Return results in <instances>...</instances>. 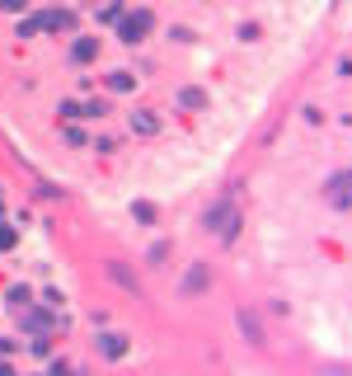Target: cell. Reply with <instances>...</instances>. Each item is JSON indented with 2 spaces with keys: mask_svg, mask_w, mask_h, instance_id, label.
I'll return each instance as SVG.
<instances>
[{
  "mask_svg": "<svg viewBox=\"0 0 352 376\" xmlns=\"http://www.w3.org/2000/svg\"><path fill=\"white\" fill-rule=\"evenodd\" d=\"M329 202H333V207H352V193H348V174H333V179H329Z\"/></svg>",
  "mask_w": 352,
  "mask_h": 376,
  "instance_id": "8992f818",
  "label": "cell"
},
{
  "mask_svg": "<svg viewBox=\"0 0 352 376\" xmlns=\"http://www.w3.org/2000/svg\"><path fill=\"white\" fill-rule=\"evenodd\" d=\"M132 132L136 136H155V132H160V118H155L151 108H136V113H132Z\"/></svg>",
  "mask_w": 352,
  "mask_h": 376,
  "instance_id": "5b68a950",
  "label": "cell"
},
{
  "mask_svg": "<svg viewBox=\"0 0 352 376\" xmlns=\"http://www.w3.org/2000/svg\"><path fill=\"white\" fill-rule=\"evenodd\" d=\"M10 301H14V306H28L33 292H28V287H10Z\"/></svg>",
  "mask_w": 352,
  "mask_h": 376,
  "instance_id": "9a60e30c",
  "label": "cell"
},
{
  "mask_svg": "<svg viewBox=\"0 0 352 376\" xmlns=\"http://www.w3.org/2000/svg\"><path fill=\"white\" fill-rule=\"evenodd\" d=\"M61 118H66V123H76V118H80V104H71V99H66V104H61Z\"/></svg>",
  "mask_w": 352,
  "mask_h": 376,
  "instance_id": "e0dca14e",
  "label": "cell"
},
{
  "mask_svg": "<svg viewBox=\"0 0 352 376\" xmlns=\"http://www.w3.org/2000/svg\"><path fill=\"white\" fill-rule=\"evenodd\" d=\"M104 113H109V104H104V99H94V104L80 108V118H104Z\"/></svg>",
  "mask_w": 352,
  "mask_h": 376,
  "instance_id": "4fadbf2b",
  "label": "cell"
},
{
  "mask_svg": "<svg viewBox=\"0 0 352 376\" xmlns=\"http://www.w3.org/2000/svg\"><path fill=\"white\" fill-rule=\"evenodd\" d=\"M38 33V19H19V38H33Z\"/></svg>",
  "mask_w": 352,
  "mask_h": 376,
  "instance_id": "ac0fdd59",
  "label": "cell"
},
{
  "mask_svg": "<svg viewBox=\"0 0 352 376\" xmlns=\"http://www.w3.org/2000/svg\"><path fill=\"white\" fill-rule=\"evenodd\" d=\"M132 85H136L132 71H113V76H109V90H113V94H127Z\"/></svg>",
  "mask_w": 352,
  "mask_h": 376,
  "instance_id": "30bf717a",
  "label": "cell"
},
{
  "mask_svg": "<svg viewBox=\"0 0 352 376\" xmlns=\"http://www.w3.org/2000/svg\"><path fill=\"white\" fill-rule=\"evenodd\" d=\"M38 28H52V33H76V14H71V10H47V14H38Z\"/></svg>",
  "mask_w": 352,
  "mask_h": 376,
  "instance_id": "3957f363",
  "label": "cell"
},
{
  "mask_svg": "<svg viewBox=\"0 0 352 376\" xmlns=\"http://www.w3.org/2000/svg\"><path fill=\"white\" fill-rule=\"evenodd\" d=\"M24 5H28V0H0V10H10V14H19Z\"/></svg>",
  "mask_w": 352,
  "mask_h": 376,
  "instance_id": "d6986e66",
  "label": "cell"
},
{
  "mask_svg": "<svg viewBox=\"0 0 352 376\" xmlns=\"http://www.w3.org/2000/svg\"><path fill=\"white\" fill-rule=\"evenodd\" d=\"M99 56V38H76V48H71V61H94Z\"/></svg>",
  "mask_w": 352,
  "mask_h": 376,
  "instance_id": "ba28073f",
  "label": "cell"
},
{
  "mask_svg": "<svg viewBox=\"0 0 352 376\" xmlns=\"http://www.w3.org/2000/svg\"><path fill=\"white\" fill-rule=\"evenodd\" d=\"M169 38H174V43H192V28L179 24V28H169Z\"/></svg>",
  "mask_w": 352,
  "mask_h": 376,
  "instance_id": "2e32d148",
  "label": "cell"
},
{
  "mask_svg": "<svg viewBox=\"0 0 352 376\" xmlns=\"http://www.w3.org/2000/svg\"><path fill=\"white\" fill-rule=\"evenodd\" d=\"M99 353L104 357H122L127 353V334H99Z\"/></svg>",
  "mask_w": 352,
  "mask_h": 376,
  "instance_id": "52a82bcc",
  "label": "cell"
},
{
  "mask_svg": "<svg viewBox=\"0 0 352 376\" xmlns=\"http://www.w3.org/2000/svg\"><path fill=\"white\" fill-rule=\"evenodd\" d=\"M109 273L118 278V282H122V287H127V292H136V278H132L127 269H122V264H109Z\"/></svg>",
  "mask_w": 352,
  "mask_h": 376,
  "instance_id": "7c38bea8",
  "label": "cell"
},
{
  "mask_svg": "<svg viewBox=\"0 0 352 376\" xmlns=\"http://www.w3.org/2000/svg\"><path fill=\"white\" fill-rule=\"evenodd\" d=\"M132 216H136V221H155V207H151V202H136Z\"/></svg>",
  "mask_w": 352,
  "mask_h": 376,
  "instance_id": "5bb4252c",
  "label": "cell"
},
{
  "mask_svg": "<svg viewBox=\"0 0 352 376\" xmlns=\"http://www.w3.org/2000/svg\"><path fill=\"white\" fill-rule=\"evenodd\" d=\"M19 324H24V329H33V334H47V329H56V324L66 329V320H52V315H47V311H38L33 301H28V306H19Z\"/></svg>",
  "mask_w": 352,
  "mask_h": 376,
  "instance_id": "7a4b0ae2",
  "label": "cell"
},
{
  "mask_svg": "<svg viewBox=\"0 0 352 376\" xmlns=\"http://www.w3.org/2000/svg\"><path fill=\"white\" fill-rule=\"evenodd\" d=\"M179 104H184V108H207V94L188 85V90H179Z\"/></svg>",
  "mask_w": 352,
  "mask_h": 376,
  "instance_id": "8fae6325",
  "label": "cell"
},
{
  "mask_svg": "<svg viewBox=\"0 0 352 376\" xmlns=\"http://www.w3.org/2000/svg\"><path fill=\"white\" fill-rule=\"evenodd\" d=\"M151 28H155V14H151V10H136V14H122V19H118V33H122V43H141Z\"/></svg>",
  "mask_w": 352,
  "mask_h": 376,
  "instance_id": "6da1fadb",
  "label": "cell"
},
{
  "mask_svg": "<svg viewBox=\"0 0 352 376\" xmlns=\"http://www.w3.org/2000/svg\"><path fill=\"white\" fill-rule=\"evenodd\" d=\"M10 244H14V231H10V226H0V249H10Z\"/></svg>",
  "mask_w": 352,
  "mask_h": 376,
  "instance_id": "ffe728a7",
  "label": "cell"
},
{
  "mask_svg": "<svg viewBox=\"0 0 352 376\" xmlns=\"http://www.w3.org/2000/svg\"><path fill=\"white\" fill-rule=\"evenodd\" d=\"M240 329L249 334V344H263V324H258V315H249V311H240Z\"/></svg>",
  "mask_w": 352,
  "mask_h": 376,
  "instance_id": "9c48e42d",
  "label": "cell"
},
{
  "mask_svg": "<svg viewBox=\"0 0 352 376\" xmlns=\"http://www.w3.org/2000/svg\"><path fill=\"white\" fill-rule=\"evenodd\" d=\"M212 287V269L207 264H192L188 278H184V296H197V292H207Z\"/></svg>",
  "mask_w": 352,
  "mask_h": 376,
  "instance_id": "277c9868",
  "label": "cell"
}]
</instances>
